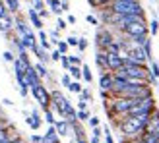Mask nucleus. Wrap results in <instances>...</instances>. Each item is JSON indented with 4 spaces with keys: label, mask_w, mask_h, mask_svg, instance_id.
<instances>
[{
    "label": "nucleus",
    "mask_w": 159,
    "mask_h": 143,
    "mask_svg": "<svg viewBox=\"0 0 159 143\" xmlns=\"http://www.w3.org/2000/svg\"><path fill=\"white\" fill-rule=\"evenodd\" d=\"M25 124H27L33 132H37L39 128H41L43 120H41V114H39V110H37V108H33V110H31V114L25 116Z\"/></svg>",
    "instance_id": "nucleus-9"
},
{
    "label": "nucleus",
    "mask_w": 159,
    "mask_h": 143,
    "mask_svg": "<svg viewBox=\"0 0 159 143\" xmlns=\"http://www.w3.org/2000/svg\"><path fill=\"white\" fill-rule=\"evenodd\" d=\"M103 136H105V143H115V139H113V133H111V130L107 128H103Z\"/></svg>",
    "instance_id": "nucleus-35"
},
{
    "label": "nucleus",
    "mask_w": 159,
    "mask_h": 143,
    "mask_svg": "<svg viewBox=\"0 0 159 143\" xmlns=\"http://www.w3.org/2000/svg\"><path fill=\"white\" fill-rule=\"evenodd\" d=\"M105 52H109V54H120V52H122L120 43H118V39H116V37H115V41H113V43H109V45H107Z\"/></svg>",
    "instance_id": "nucleus-20"
},
{
    "label": "nucleus",
    "mask_w": 159,
    "mask_h": 143,
    "mask_svg": "<svg viewBox=\"0 0 159 143\" xmlns=\"http://www.w3.org/2000/svg\"><path fill=\"white\" fill-rule=\"evenodd\" d=\"M148 31H149V35H157L159 33V21L157 20H152V21H149Z\"/></svg>",
    "instance_id": "nucleus-31"
},
{
    "label": "nucleus",
    "mask_w": 159,
    "mask_h": 143,
    "mask_svg": "<svg viewBox=\"0 0 159 143\" xmlns=\"http://www.w3.org/2000/svg\"><path fill=\"white\" fill-rule=\"evenodd\" d=\"M47 2H49V8H51V12H52V14H57V15H60V14H62L60 0H47Z\"/></svg>",
    "instance_id": "nucleus-24"
},
{
    "label": "nucleus",
    "mask_w": 159,
    "mask_h": 143,
    "mask_svg": "<svg viewBox=\"0 0 159 143\" xmlns=\"http://www.w3.org/2000/svg\"><path fill=\"white\" fill-rule=\"evenodd\" d=\"M60 83H62V87H64V89H68V87H70V83H72V77H70L68 74H64V76L60 77Z\"/></svg>",
    "instance_id": "nucleus-36"
},
{
    "label": "nucleus",
    "mask_w": 159,
    "mask_h": 143,
    "mask_svg": "<svg viewBox=\"0 0 159 143\" xmlns=\"http://www.w3.org/2000/svg\"><path fill=\"white\" fill-rule=\"evenodd\" d=\"M82 89H84V85L80 83V81H74V79H72V83H70L68 91H70V93H76V95H80V93H82Z\"/></svg>",
    "instance_id": "nucleus-26"
},
{
    "label": "nucleus",
    "mask_w": 159,
    "mask_h": 143,
    "mask_svg": "<svg viewBox=\"0 0 159 143\" xmlns=\"http://www.w3.org/2000/svg\"><path fill=\"white\" fill-rule=\"evenodd\" d=\"M122 33L128 37V39H134V37H146V35H149V31H148V23L144 20V21H136V23L126 25L122 29Z\"/></svg>",
    "instance_id": "nucleus-5"
},
{
    "label": "nucleus",
    "mask_w": 159,
    "mask_h": 143,
    "mask_svg": "<svg viewBox=\"0 0 159 143\" xmlns=\"http://www.w3.org/2000/svg\"><path fill=\"white\" fill-rule=\"evenodd\" d=\"M31 52L35 54V58H37V62H43V64H49L51 62V56H49V50H45V49H41L39 46V43H35L33 46L29 49Z\"/></svg>",
    "instance_id": "nucleus-13"
},
{
    "label": "nucleus",
    "mask_w": 159,
    "mask_h": 143,
    "mask_svg": "<svg viewBox=\"0 0 159 143\" xmlns=\"http://www.w3.org/2000/svg\"><path fill=\"white\" fill-rule=\"evenodd\" d=\"M27 18H29V21H31V25H33L37 31H39V29H43V20L39 18L37 10H33V8H29V12H27Z\"/></svg>",
    "instance_id": "nucleus-15"
},
{
    "label": "nucleus",
    "mask_w": 159,
    "mask_h": 143,
    "mask_svg": "<svg viewBox=\"0 0 159 143\" xmlns=\"http://www.w3.org/2000/svg\"><path fill=\"white\" fill-rule=\"evenodd\" d=\"M99 95H101V99H103V101H109L111 97H113V95H111L109 91H103V89H99Z\"/></svg>",
    "instance_id": "nucleus-45"
},
{
    "label": "nucleus",
    "mask_w": 159,
    "mask_h": 143,
    "mask_svg": "<svg viewBox=\"0 0 159 143\" xmlns=\"http://www.w3.org/2000/svg\"><path fill=\"white\" fill-rule=\"evenodd\" d=\"M80 99H82V101H87V102L93 101V95H91V91H89V87H84V89H82V93H80Z\"/></svg>",
    "instance_id": "nucleus-27"
},
{
    "label": "nucleus",
    "mask_w": 159,
    "mask_h": 143,
    "mask_svg": "<svg viewBox=\"0 0 159 143\" xmlns=\"http://www.w3.org/2000/svg\"><path fill=\"white\" fill-rule=\"evenodd\" d=\"M124 66L122 54H109L107 52V72H116Z\"/></svg>",
    "instance_id": "nucleus-8"
},
{
    "label": "nucleus",
    "mask_w": 159,
    "mask_h": 143,
    "mask_svg": "<svg viewBox=\"0 0 159 143\" xmlns=\"http://www.w3.org/2000/svg\"><path fill=\"white\" fill-rule=\"evenodd\" d=\"M157 143H159V141H157Z\"/></svg>",
    "instance_id": "nucleus-56"
},
{
    "label": "nucleus",
    "mask_w": 159,
    "mask_h": 143,
    "mask_svg": "<svg viewBox=\"0 0 159 143\" xmlns=\"http://www.w3.org/2000/svg\"><path fill=\"white\" fill-rule=\"evenodd\" d=\"M82 79L85 83H91L93 81V74H91V70L87 64H82Z\"/></svg>",
    "instance_id": "nucleus-21"
},
{
    "label": "nucleus",
    "mask_w": 159,
    "mask_h": 143,
    "mask_svg": "<svg viewBox=\"0 0 159 143\" xmlns=\"http://www.w3.org/2000/svg\"><path fill=\"white\" fill-rule=\"evenodd\" d=\"M87 108H89V102L80 99V101H78V110H87Z\"/></svg>",
    "instance_id": "nucleus-42"
},
{
    "label": "nucleus",
    "mask_w": 159,
    "mask_h": 143,
    "mask_svg": "<svg viewBox=\"0 0 159 143\" xmlns=\"http://www.w3.org/2000/svg\"><path fill=\"white\" fill-rule=\"evenodd\" d=\"M2 105H4V106H14V102H12L10 99H4V101H2Z\"/></svg>",
    "instance_id": "nucleus-52"
},
{
    "label": "nucleus",
    "mask_w": 159,
    "mask_h": 143,
    "mask_svg": "<svg viewBox=\"0 0 159 143\" xmlns=\"http://www.w3.org/2000/svg\"><path fill=\"white\" fill-rule=\"evenodd\" d=\"M66 23H70V25H74V23H76V15H72V14H70L68 18H66Z\"/></svg>",
    "instance_id": "nucleus-50"
},
{
    "label": "nucleus",
    "mask_w": 159,
    "mask_h": 143,
    "mask_svg": "<svg viewBox=\"0 0 159 143\" xmlns=\"http://www.w3.org/2000/svg\"><path fill=\"white\" fill-rule=\"evenodd\" d=\"M89 143H101V137H93V136H91V139H89Z\"/></svg>",
    "instance_id": "nucleus-54"
},
{
    "label": "nucleus",
    "mask_w": 159,
    "mask_h": 143,
    "mask_svg": "<svg viewBox=\"0 0 159 143\" xmlns=\"http://www.w3.org/2000/svg\"><path fill=\"white\" fill-rule=\"evenodd\" d=\"M74 143H89V141H87L85 137H76V139H74Z\"/></svg>",
    "instance_id": "nucleus-53"
},
{
    "label": "nucleus",
    "mask_w": 159,
    "mask_h": 143,
    "mask_svg": "<svg viewBox=\"0 0 159 143\" xmlns=\"http://www.w3.org/2000/svg\"><path fill=\"white\" fill-rule=\"evenodd\" d=\"M29 139H31V143H43V136H39V133H33Z\"/></svg>",
    "instance_id": "nucleus-44"
},
{
    "label": "nucleus",
    "mask_w": 159,
    "mask_h": 143,
    "mask_svg": "<svg viewBox=\"0 0 159 143\" xmlns=\"http://www.w3.org/2000/svg\"><path fill=\"white\" fill-rule=\"evenodd\" d=\"M54 130H57L58 137H66V136H70V124L64 120V118H58V120L54 122Z\"/></svg>",
    "instance_id": "nucleus-14"
},
{
    "label": "nucleus",
    "mask_w": 159,
    "mask_h": 143,
    "mask_svg": "<svg viewBox=\"0 0 159 143\" xmlns=\"http://www.w3.org/2000/svg\"><path fill=\"white\" fill-rule=\"evenodd\" d=\"M54 49H57L60 54H68V49H70V46H68V43H66V41H58Z\"/></svg>",
    "instance_id": "nucleus-32"
},
{
    "label": "nucleus",
    "mask_w": 159,
    "mask_h": 143,
    "mask_svg": "<svg viewBox=\"0 0 159 143\" xmlns=\"http://www.w3.org/2000/svg\"><path fill=\"white\" fill-rule=\"evenodd\" d=\"M4 4H6L8 12H10L12 15L20 14V0H4Z\"/></svg>",
    "instance_id": "nucleus-19"
},
{
    "label": "nucleus",
    "mask_w": 159,
    "mask_h": 143,
    "mask_svg": "<svg viewBox=\"0 0 159 143\" xmlns=\"http://www.w3.org/2000/svg\"><path fill=\"white\" fill-rule=\"evenodd\" d=\"M113 81H115V76H113V72H101V74H99V89H103V91H109V93H111V87H113Z\"/></svg>",
    "instance_id": "nucleus-10"
},
{
    "label": "nucleus",
    "mask_w": 159,
    "mask_h": 143,
    "mask_svg": "<svg viewBox=\"0 0 159 143\" xmlns=\"http://www.w3.org/2000/svg\"><path fill=\"white\" fill-rule=\"evenodd\" d=\"M91 136H93V137H101V136H103L101 126H97V128H91Z\"/></svg>",
    "instance_id": "nucleus-43"
},
{
    "label": "nucleus",
    "mask_w": 159,
    "mask_h": 143,
    "mask_svg": "<svg viewBox=\"0 0 159 143\" xmlns=\"http://www.w3.org/2000/svg\"><path fill=\"white\" fill-rule=\"evenodd\" d=\"M87 2H89L93 8H105L107 4L113 2V0H87Z\"/></svg>",
    "instance_id": "nucleus-30"
},
{
    "label": "nucleus",
    "mask_w": 159,
    "mask_h": 143,
    "mask_svg": "<svg viewBox=\"0 0 159 143\" xmlns=\"http://www.w3.org/2000/svg\"><path fill=\"white\" fill-rule=\"evenodd\" d=\"M49 56H51V60H52V62H60V56H62V54H60L57 49H52V50L49 52Z\"/></svg>",
    "instance_id": "nucleus-38"
},
{
    "label": "nucleus",
    "mask_w": 159,
    "mask_h": 143,
    "mask_svg": "<svg viewBox=\"0 0 159 143\" xmlns=\"http://www.w3.org/2000/svg\"><path fill=\"white\" fill-rule=\"evenodd\" d=\"M45 122L49 124V126H54V122H57V118H54V112L49 108V110H45Z\"/></svg>",
    "instance_id": "nucleus-29"
},
{
    "label": "nucleus",
    "mask_w": 159,
    "mask_h": 143,
    "mask_svg": "<svg viewBox=\"0 0 159 143\" xmlns=\"http://www.w3.org/2000/svg\"><path fill=\"white\" fill-rule=\"evenodd\" d=\"M37 14H39V18H41V20H47V18L51 15V12H49V10H39Z\"/></svg>",
    "instance_id": "nucleus-48"
},
{
    "label": "nucleus",
    "mask_w": 159,
    "mask_h": 143,
    "mask_svg": "<svg viewBox=\"0 0 159 143\" xmlns=\"http://www.w3.org/2000/svg\"><path fill=\"white\" fill-rule=\"evenodd\" d=\"M109 10L116 14V15H146L144 8H142L140 2H122V0H113V2L109 4Z\"/></svg>",
    "instance_id": "nucleus-2"
},
{
    "label": "nucleus",
    "mask_w": 159,
    "mask_h": 143,
    "mask_svg": "<svg viewBox=\"0 0 159 143\" xmlns=\"http://www.w3.org/2000/svg\"><path fill=\"white\" fill-rule=\"evenodd\" d=\"M95 64L101 72H107V52L105 50H97L95 52Z\"/></svg>",
    "instance_id": "nucleus-17"
},
{
    "label": "nucleus",
    "mask_w": 159,
    "mask_h": 143,
    "mask_svg": "<svg viewBox=\"0 0 159 143\" xmlns=\"http://www.w3.org/2000/svg\"><path fill=\"white\" fill-rule=\"evenodd\" d=\"M115 41V35L111 33L109 29H99L97 35H95V45H97V50H105L109 43Z\"/></svg>",
    "instance_id": "nucleus-7"
},
{
    "label": "nucleus",
    "mask_w": 159,
    "mask_h": 143,
    "mask_svg": "<svg viewBox=\"0 0 159 143\" xmlns=\"http://www.w3.org/2000/svg\"><path fill=\"white\" fill-rule=\"evenodd\" d=\"M33 68H35V72H37V76L41 77V81H43V79H51V77H52L51 72L47 70V64H43V62H35Z\"/></svg>",
    "instance_id": "nucleus-16"
},
{
    "label": "nucleus",
    "mask_w": 159,
    "mask_h": 143,
    "mask_svg": "<svg viewBox=\"0 0 159 143\" xmlns=\"http://www.w3.org/2000/svg\"><path fill=\"white\" fill-rule=\"evenodd\" d=\"M0 31H2L4 35H10L14 33V15L8 12L6 15H2L0 18Z\"/></svg>",
    "instance_id": "nucleus-12"
},
{
    "label": "nucleus",
    "mask_w": 159,
    "mask_h": 143,
    "mask_svg": "<svg viewBox=\"0 0 159 143\" xmlns=\"http://www.w3.org/2000/svg\"><path fill=\"white\" fill-rule=\"evenodd\" d=\"M155 108H157V106H155V99H153V95H152V97H146V99H140V101H136V105H134V106L128 110V114H126V116L152 114Z\"/></svg>",
    "instance_id": "nucleus-3"
},
{
    "label": "nucleus",
    "mask_w": 159,
    "mask_h": 143,
    "mask_svg": "<svg viewBox=\"0 0 159 143\" xmlns=\"http://www.w3.org/2000/svg\"><path fill=\"white\" fill-rule=\"evenodd\" d=\"M149 76L153 79H159V62H155V60L149 62Z\"/></svg>",
    "instance_id": "nucleus-25"
},
{
    "label": "nucleus",
    "mask_w": 159,
    "mask_h": 143,
    "mask_svg": "<svg viewBox=\"0 0 159 143\" xmlns=\"http://www.w3.org/2000/svg\"><path fill=\"white\" fill-rule=\"evenodd\" d=\"M25 81H27V85L29 87H37V85H41L43 81H41V77L37 76V72H35V68H33V64H29L27 68H25Z\"/></svg>",
    "instance_id": "nucleus-11"
},
{
    "label": "nucleus",
    "mask_w": 159,
    "mask_h": 143,
    "mask_svg": "<svg viewBox=\"0 0 159 143\" xmlns=\"http://www.w3.org/2000/svg\"><path fill=\"white\" fill-rule=\"evenodd\" d=\"M66 27H68V23H66V20H62V18H58V20H57V29H58V31H64Z\"/></svg>",
    "instance_id": "nucleus-39"
},
{
    "label": "nucleus",
    "mask_w": 159,
    "mask_h": 143,
    "mask_svg": "<svg viewBox=\"0 0 159 143\" xmlns=\"http://www.w3.org/2000/svg\"><path fill=\"white\" fill-rule=\"evenodd\" d=\"M60 8H62V12H68V8H70V4L66 2V0H60Z\"/></svg>",
    "instance_id": "nucleus-49"
},
{
    "label": "nucleus",
    "mask_w": 159,
    "mask_h": 143,
    "mask_svg": "<svg viewBox=\"0 0 159 143\" xmlns=\"http://www.w3.org/2000/svg\"><path fill=\"white\" fill-rule=\"evenodd\" d=\"M87 46H89V41H87L85 37H78V46H76V49H78L80 52H84Z\"/></svg>",
    "instance_id": "nucleus-28"
},
{
    "label": "nucleus",
    "mask_w": 159,
    "mask_h": 143,
    "mask_svg": "<svg viewBox=\"0 0 159 143\" xmlns=\"http://www.w3.org/2000/svg\"><path fill=\"white\" fill-rule=\"evenodd\" d=\"M89 116H91L89 108H87V110H76V120H78V122H82V124L89 120Z\"/></svg>",
    "instance_id": "nucleus-22"
},
{
    "label": "nucleus",
    "mask_w": 159,
    "mask_h": 143,
    "mask_svg": "<svg viewBox=\"0 0 159 143\" xmlns=\"http://www.w3.org/2000/svg\"><path fill=\"white\" fill-rule=\"evenodd\" d=\"M31 95H33V99L39 102V106L43 110H49L51 108V91L45 87V83L37 85V87H29Z\"/></svg>",
    "instance_id": "nucleus-4"
},
{
    "label": "nucleus",
    "mask_w": 159,
    "mask_h": 143,
    "mask_svg": "<svg viewBox=\"0 0 159 143\" xmlns=\"http://www.w3.org/2000/svg\"><path fill=\"white\" fill-rule=\"evenodd\" d=\"M8 14V8H6V4H4V0H0V18L2 15H6Z\"/></svg>",
    "instance_id": "nucleus-46"
},
{
    "label": "nucleus",
    "mask_w": 159,
    "mask_h": 143,
    "mask_svg": "<svg viewBox=\"0 0 159 143\" xmlns=\"http://www.w3.org/2000/svg\"><path fill=\"white\" fill-rule=\"evenodd\" d=\"M68 60H70V64H74V66H82V56H80V54H68Z\"/></svg>",
    "instance_id": "nucleus-33"
},
{
    "label": "nucleus",
    "mask_w": 159,
    "mask_h": 143,
    "mask_svg": "<svg viewBox=\"0 0 159 143\" xmlns=\"http://www.w3.org/2000/svg\"><path fill=\"white\" fill-rule=\"evenodd\" d=\"M142 49H144V52H146V58H148V62H152L153 60V56H152V39H146V43L142 45Z\"/></svg>",
    "instance_id": "nucleus-23"
},
{
    "label": "nucleus",
    "mask_w": 159,
    "mask_h": 143,
    "mask_svg": "<svg viewBox=\"0 0 159 143\" xmlns=\"http://www.w3.org/2000/svg\"><path fill=\"white\" fill-rule=\"evenodd\" d=\"M87 124H89L91 128H97V126H101V118H99V116H89Z\"/></svg>",
    "instance_id": "nucleus-37"
},
{
    "label": "nucleus",
    "mask_w": 159,
    "mask_h": 143,
    "mask_svg": "<svg viewBox=\"0 0 159 143\" xmlns=\"http://www.w3.org/2000/svg\"><path fill=\"white\" fill-rule=\"evenodd\" d=\"M66 43H68V46H78V37L76 35H70L66 39Z\"/></svg>",
    "instance_id": "nucleus-41"
},
{
    "label": "nucleus",
    "mask_w": 159,
    "mask_h": 143,
    "mask_svg": "<svg viewBox=\"0 0 159 143\" xmlns=\"http://www.w3.org/2000/svg\"><path fill=\"white\" fill-rule=\"evenodd\" d=\"M60 64H62V68H64V70H68V68H70V60H68V54H62V56H60Z\"/></svg>",
    "instance_id": "nucleus-40"
},
{
    "label": "nucleus",
    "mask_w": 159,
    "mask_h": 143,
    "mask_svg": "<svg viewBox=\"0 0 159 143\" xmlns=\"http://www.w3.org/2000/svg\"><path fill=\"white\" fill-rule=\"evenodd\" d=\"M68 72V76L74 79V81H80L82 79V66H74V64H70V68L66 70Z\"/></svg>",
    "instance_id": "nucleus-18"
},
{
    "label": "nucleus",
    "mask_w": 159,
    "mask_h": 143,
    "mask_svg": "<svg viewBox=\"0 0 159 143\" xmlns=\"http://www.w3.org/2000/svg\"><path fill=\"white\" fill-rule=\"evenodd\" d=\"M8 143H23V139H21L20 136H14V137H12L10 141H8Z\"/></svg>",
    "instance_id": "nucleus-51"
},
{
    "label": "nucleus",
    "mask_w": 159,
    "mask_h": 143,
    "mask_svg": "<svg viewBox=\"0 0 159 143\" xmlns=\"http://www.w3.org/2000/svg\"><path fill=\"white\" fill-rule=\"evenodd\" d=\"M122 2H140V0H122Z\"/></svg>",
    "instance_id": "nucleus-55"
},
{
    "label": "nucleus",
    "mask_w": 159,
    "mask_h": 143,
    "mask_svg": "<svg viewBox=\"0 0 159 143\" xmlns=\"http://www.w3.org/2000/svg\"><path fill=\"white\" fill-rule=\"evenodd\" d=\"M85 20H87V23H91V25H99V21H97V18H95V15H91V14L87 15Z\"/></svg>",
    "instance_id": "nucleus-47"
},
{
    "label": "nucleus",
    "mask_w": 159,
    "mask_h": 143,
    "mask_svg": "<svg viewBox=\"0 0 159 143\" xmlns=\"http://www.w3.org/2000/svg\"><path fill=\"white\" fill-rule=\"evenodd\" d=\"M2 58H4V62H10V64H12V62L16 60V54L10 50V49H8V50H4V54H2Z\"/></svg>",
    "instance_id": "nucleus-34"
},
{
    "label": "nucleus",
    "mask_w": 159,
    "mask_h": 143,
    "mask_svg": "<svg viewBox=\"0 0 159 143\" xmlns=\"http://www.w3.org/2000/svg\"><path fill=\"white\" fill-rule=\"evenodd\" d=\"M152 114H140V116H124L116 122V128L120 132V141L122 143H132L140 139V136L144 133L146 126L149 122Z\"/></svg>",
    "instance_id": "nucleus-1"
},
{
    "label": "nucleus",
    "mask_w": 159,
    "mask_h": 143,
    "mask_svg": "<svg viewBox=\"0 0 159 143\" xmlns=\"http://www.w3.org/2000/svg\"><path fill=\"white\" fill-rule=\"evenodd\" d=\"M124 68V74H126V77H136V79H148L149 81V68L148 66H122ZM152 85V83H149Z\"/></svg>",
    "instance_id": "nucleus-6"
}]
</instances>
